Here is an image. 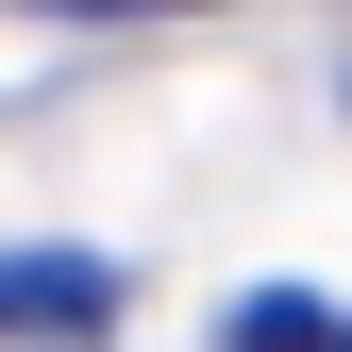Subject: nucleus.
Segmentation results:
<instances>
[{
    "instance_id": "1",
    "label": "nucleus",
    "mask_w": 352,
    "mask_h": 352,
    "mask_svg": "<svg viewBox=\"0 0 352 352\" xmlns=\"http://www.w3.org/2000/svg\"><path fill=\"white\" fill-rule=\"evenodd\" d=\"M118 269L101 252H0V336H101Z\"/></svg>"
},
{
    "instance_id": "2",
    "label": "nucleus",
    "mask_w": 352,
    "mask_h": 352,
    "mask_svg": "<svg viewBox=\"0 0 352 352\" xmlns=\"http://www.w3.org/2000/svg\"><path fill=\"white\" fill-rule=\"evenodd\" d=\"M34 17H201V0H34Z\"/></svg>"
}]
</instances>
